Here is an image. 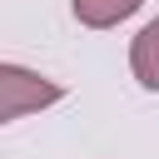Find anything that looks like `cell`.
<instances>
[{
	"instance_id": "obj_3",
	"label": "cell",
	"mask_w": 159,
	"mask_h": 159,
	"mask_svg": "<svg viewBox=\"0 0 159 159\" xmlns=\"http://www.w3.org/2000/svg\"><path fill=\"white\" fill-rule=\"evenodd\" d=\"M70 10H75L80 25H89V30H109V25L129 20V15L139 10V0H70Z\"/></svg>"
},
{
	"instance_id": "obj_1",
	"label": "cell",
	"mask_w": 159,
	"mask_h": 159,
	"mask_svg": "<svg viewBox=\"0 0 159 159\" xmlns=\"http://www.w3.org/2000/svg\"><path fill=\"white\" fill-rule=\"evenodd\" d=\"M65 99V84L45 80L40 70H25V65H0V124L20 119V114H35V109H50Z\"/></svg>"
},
{
	"instance_id": "obj_2",
	"label": "cell",
	"mask_w": 159,
	"mask_h": 159,
	"mask_svg": "<svg viewBox=\"0 0 159 159\" xmlns=\"http://www.w3.org/2000/svg\"><path fill=\"white\" fill-rule=\"evenodd\" d=\"M129 70L144 89H159V20H149L129 45Z\"/></svg>"
}]
</instances>
